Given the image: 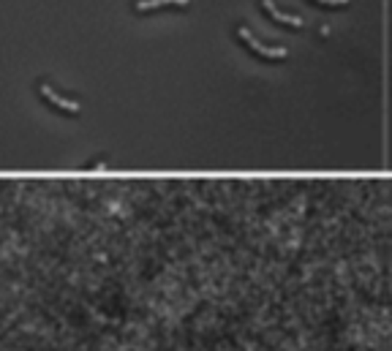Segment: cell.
<instances>
[{
  "mask_svg": "<svg viewBox=\"0 0 392 351\" xmlns=\"http://www.w3.org/2000/svg\"><path fill=\"white\" fill-rule=\"evenodd\" d=\"M234 38H237L240 44H246V47L251 50L253 57H262V60H267V63H280V60H286V57H289V52H286V50H280V47H276V50H267L264 44H259V41L253 38V33L246 25H234Z\"/></svg>",
  "mask_w": 392,
  "mask_h": 351,
  "instance_id": "obj_1",
  "label": "cell"
},
{
  "mask_svg": "<svg viewBox=\"0 0 392 351\" xmlns=\"http://www.w3.org/2000/svg\"><path fill=\"white\" fill-rule=\"evenodd\" d=\"M308 3H313L316 8H330V11H340L349 0H308Z\"/></svg>",
  "mask_w": 392,
  "mask_h": 351,
  "instance_id": "obj_4",
  "label": "cell"
},
{
  "mask_svg": "<svg viewBox=\"0 0 392 351\" xmlns=\"http://www.w3.org/2000/svg\"><path fill=\"white\" fill-rule=\"evenodd\" d=\"M259 6H262V11H264V14H267L276 25H283L286 30H300V27L306 25V20H303V17H294V14L278 11L276 0H259Z\"/></svg>",
  "mask_w": 392,
  "mask_h": 351,
  "instance_id": "obj_3",
  "label": "cell"
},
{
  "mask_svg": "<svg viewBox=\"0 0 392 351\" xmlns=\"http://www.w3.org/2000/svg\"><path fill=\"white\" fill-rule=\"evenodd\" d=\"M191 0H131V11L134 14H156V11H188Z\"/></svg>",
  "mask_w": 392,
  "mask_h": 351,
  "instance_id": "obj_2",
  "label": "cell"
}]
</instances>
